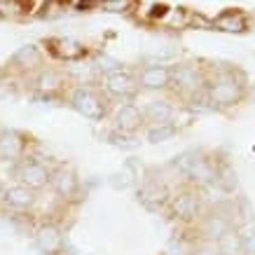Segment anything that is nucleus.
<instances>
[{"label":"nucleus","mask_w":255,"mask_h":255,"mask_svg":"<svg viewBox=\"0 0 255 255\" xmlns=\"http://www.w3.org/2000/svg\"><path fill=\"white\" fill-rule=\"evenodd\" d=\"M206 89H209L211 101H216L220 106H230L234 101L241 99V92H244V78L237 70H220L213 78L206 75Z\"/></svg>","instance_id":"f257e3e1"},{"label":"nucleus","mask_w":255,"mask_h":255,"mask_svg":"<svg viewBox=\"0 0 255 255\" xmlns=\"http://www.w3.org/2000/svg\"><path fill=\"white\" fill-rule=\"evenodd\" d=\"M169 211L171 216L180 220V223L185 225H194L204 216V197H201L199 190H194V187H185V190H180L176 192L173 197H169Z\"/></svg>","instance_id":"f03ea898"},{"label":"nucleus","mask_w":255,"mask_h":255,"mask_svg":"<svg viewBox=\"0 0 255 255\" xmlns=\"http://www.w3.org/2000/svg\"><path fill=\"white\" fill-rule=\"evenodd\" d=\"M16 180L21 185L31 187L33 192L35 190H42V187L49 185V178H52V171L45 162H40L35 157H23L21 162L16 164Z\"/></svg>","instance_id":"7ed1b4c3"},{"label":"nucleus","mask_w":255,"mask_h":255,"mask_svg":"<svg viewBox=\"0 0 255 255\" xmlns=\"http://www.w3.org/2000/svg\"><path fill=\"white\" fill-rule=\"evenodd\" d=\"M171 85H176L180 96H197L199 89L206 87V73H201L197 66H180L171 70Z\"/></svg>","instance_id":"20e7f679"},{"label":"nucleus","mask_w":255,"mask_h":255,"mask_svg":"<svg viewBox=\"0 0 255 255\" xmlns=\"http://www.w3.org/2000/svg\"><path fill=\"white\" fill-rule=\"evenodd\" d=\"M70 101H73L75 110L89 117V120H103L106 117V101L89 87H78L70 96Z\"/></svg>","instance_id":"39448f33"},{"label":"nucleus","mask_w":255,"mask_h":255,"mask_svg":"<svg viewBox=\"0 0 255 255\" xmlns=\"http://www.w3.org/2000/svg\"><path fill=\"white\" fill-rule=\"evenodd\" d=\"M103 89L108 96H115V99H131L138 92V82L127 70H110L103 78Z\"/></svg>","instance_id":"423d86ee"},{"label":"nucleus","mask_w":255,"mask_h":255,"mask_svg":"<svg viewBox=\"0 0 255 255\" xmlns=\"http://www.w3.org/2000/svg\"><path fill=\"white\" fill-rule=\"evenodd\" d=\"M0 201L7 211H28L35 204V192L21 183H14L0 190Z\"/></svg>","instance_id":"0eeeda50"},{"label":"nucleus","mask_w":255,"mask_h":255,"mask_svg":"<svg viewBox=\"0 0 255 255\" xmlns=\"http://www.w3.org/2000/svg\"><path fill=\"white\" fill-rule=\"evenodd\" d=\"M49 185L54 187V192L59 194L61 199H73V197H78V192H80V178L70 166H59L56 171H52Z\"/></svg>","instance_id":"6e6552de"},{"label":"nucleus","mask_w":255,"mask_h":255,"mask_svg":"<svg viewBox=\"0 0 255 255\" xmlns=\"http://www.w3.org/2000/svg\"><path fill=\"white\" fill-rule=\"evenodd\" d=\"M26 157V138L19 131H0V162H21Z\"/></svg>","instance_id":"1a4fd4ad"},{"label":"nucleus","mask_w":255,"mask_h":255,"mask_svg":"<svg viewBox=\"0 0 255 255\" xmlns=\"http://www.w3.org/2000/svg\"><path fill=\"white\" fill-rule=\"evenodd\" d=\"M35 246L40 248V253L45 255H59L63 251V234L59 227L52 223L40 225L35 230Z\"/></svg>","instance_id":"9d476101"},{"label":"nucleus","mask_w":255,"mask_h":255,"mask_svg":"<svg viewBox=\"0 0 255 255\" xmlns=\"http://www.w3.org/2000/svg\"><path fill=\"white\" fill-rule=\"evenodd\" d=\"M138 87L145 89H166L171 87V68L166 66H145L136 78Z\"/></svg>","instance_id":"9b49d317"},{"label":"nucleus","mask_w":255,"mask_h":255,"mask_svg":"<svg viewBox=\"0 0 255 255\" xmlns=\"http://www.w3.org/2000/svg\"><path fill=\"white\" fill-rule=\"evenodd\" d=\"M145 124V117H143V110L133 103H124L122 108L117 110L115 115V127L124 133H133L138 131L140 127Z\"/></svg>","instance_id":"f8f14e48"},{"label":"nucleus","mask_w":255,"mask_h":255,"mask_svg":"<svg viewBox=\"0 0 255 255\" xmlns=\"http://www.w3.org/2000/svg\"><path fill=\"white\" fill-rule=\"evenodd\" d=\"M63 85H66V75H63L61 70H54V68L40 70L38 80H35V87H38V92L47 94V96H52V94L61 92Z\"/></svg>","instance_id":"ddd939ff"},{"label":"nucleus","mask_w":255,"mask_h":255,"mask_svg":"<svg viewBox=\"0 0 255 255\" xmlns=\"http://www.w3.org/2000/svg\"><path fill=\"white\" fill-rule=\"evenodd\" d=\"M143 117H145V122H150V124H171L173 106H171L169 101H152V103L145 106Z\"/></svg>","instance_id":"4468645a"},{"label":"nucleus","mask_w":255,"mask_h":255,"mask_svg":"<svg viewBox=\"0 0 255 255\" xmlns=\"http://www.w3.org/2000/svg\"><path fill=\"white\" fill-rule=\"evenodd\" d=\"M49 52L56 56V59H66V61H73V59H80L85 54V49L78 45H73L68 40H49Z\"/></svg>","instance_id":"2eb2a0df"},{"label":"nucleus","mask_w":255,"mask_h":255,"mask_svg":"<svg viewBox=\"0 0 255 255\" xmlns=\"http://www.w3.org/2000/svg\"><path fill=\"white\" fill-rule=\"evenodd\" d=\"M40 63H42V56H40L38 47H23V49H19L14 56V66L21 70H38Z\"/></svg>","instance_id":"dca6fc26"},{"label":"nucleus","mask_w":255,"mask_h":255,"mask_svg":"<svg viewBox=\"0 0 255 255\" xmlns=\"http://www.w3.org/2000/svg\"><path fill=\"white\" fill-rule=\"evenodd\" d=\"M216 248H218V255H234L241 251V239L237 230H230V232H225L220 239L216 241Z\"/></svg>","instance_id":"f3484780"},{"label":"nucleus","mask_w":255,"mask_h":255,"mask_svg":"<svg viewBox=\"0 0 255 255\" xmlns=\"http://www.w3.org/2000/svg\"><path fill=\"white\" fill-rule=\"evenodd\" d=\"M176 133V127L173 124H152L150 129H147V138L152 140V143H159L164 138H171Z\"/></svg>","instance_id":"a211bd4d"},{"label":"nucleus","mask_w":255,"mask_h":255,"mask_svg":"<svg viewBox=\"0 0 255 255\" xmlns=\"http://www.w3.org/2000/svg\"><path fill=\"white\" fill-rule=\"evenodd\" d=\"M0 190H2V187H0Z\"/></svg>","instance_id":"6ab92c4d"}]
</instances>
